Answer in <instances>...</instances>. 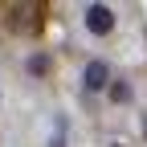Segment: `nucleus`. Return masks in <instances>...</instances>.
Segmentation results:
<instances>
[{
	"label": "nucleus",
	"instance_id": "7ed1b4c3",
	"mask_svg": "<svg viewBox=\"0 0 147 147\" xmlns=\"http://www.w3.org/2000/svg\"><path fill=\"white\" fill-rule=\"evenodd\" d=\"M86 33L90 37H110L115 33V8L110 4H86Z\"/></svg>",
	"mask_w": 147,
	"mask_h": 147
},
{
	"label": "nucleus",
	"instance_id": "20e7f679",
	"mask_svg": "<svg viewBox=\"0 0 147 147\" xmlns=\"http://www.w3.org/2000/svg\"><path fill=\"white\" fill-rule=\"evenodd\" d=\"M25 69L33 74V78H45V74H49V57H45V53H33V57L25 61Z\"/></svg>",
	"mask_w": 147,
	"mask_h": 147
},
{
	"label": "nucleus",
	"instance_id": "f03ea898",
	"mask_svg": "<svg viewBox=\"0 0 147 147\" xmlns=\"http://www.w3.org/2000/svg\"><path fill=\"white\" fill-rule=\"evenodd\" d=\"M82 86H86V94H102V90L115 86V74H110V65L102 57H90L82 65Z\"/></svg>",
	"mask_w": 147,
	"mask_h": 147
},
{
	"label": "nucleus",
	"instance_id": "f257e3e1",
	"mask_svg": "<svg viewBox=\"0 0 147 147\" xmlns=\"http://www.w3.org/2000/svg\"><path fill=\"white\" fill-rule=\"evenodd\" d=\"M4 16H8V29H12V33H41L45 8H41V4H8Z\"/></svg>",
	"mask_w": 147,
	"mask_h": 147
},
{
	"label": "nucleus",
	"instance_id": "39448f33",
	"mask_svg": "<svg viewBox=\"0 0 147 147\" xmlns=\"http://www.w3.org/2000/svg\"><path fill=\"white\" fill-rule=\"evenodd\" d=\"M106 94H110V102H131V86H127V82H119V78H115V86H110V90H106Z\"/></svg>",
	"mask_w": 147,
	"mask_h": 147
}]
</instances>
